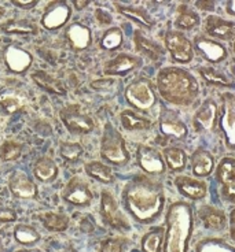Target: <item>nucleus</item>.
Returning <instances> with one entry per match:
<instances>
[{
  "label": "nucleus",
  "mask_w": 235,
  "mask_h": 252,
  "mask_svg": "<svg viewBox=\"0 0 235 252\" xmlns=\"http://www.w3.org/2000/svg\"><path fill=\"white\" fill-rule=\"evenodd\" d=\"M165 43L175 62L189 63L193 59V44L190 40L179 32H169Z\"/></svg>",
  "instance_id": "nucleus-10"
},
{
  "label": "nucleus",
  "mask_w": 235,
  "mask_h": 252,
  "mask_svg": "<svg viewBox=\"0 0 235 252\" xmlns=\"http://www.w3.org/2000/svg\"><path fill=\"white\" fill-rule=\"evenodd\" d=\"M140 59L128 54H120L112 61L105 63L103 66V73L106 76H122L127 74L132 70L138 69L140 66Z\"/></svg>",
  "instance_id": "nucleus-16"
},
{
  "label": "nucleus",
  "mask_w": 235,
  "mask_h": 252,
  "mask_svg": "<svg viewBox=\"0 0 235 252\" xmlns=\"http://www.w3.org/2000/svg\"><path fill=\"white\" fill-rule=\"evenodd\" d=\"M24 147L17 141H4L0 145V160L3 162H13L17 160L22 155Z\"/></svg>",
  "instance_id": "nucleus-39"
},
{
  "label": "nucleus",
  "mask_w": 235,
  "mask_h": 252,
  "mask_svg": "<svg viewBox=\"0 0 235 252\" xmlns=\"http://www.w3.org/2000/svg\"><path fill=\"white\" fill-rule=\"evenodd\" d=\"M38 218L43 223V226L47 227L51 232H64L69 226V218L61 213L48 211V213L39 214Z\"/></svg>",
  "instance_id": "nucleus-27"
},
{
  "label": "nucleus",
  "mask_w": 235,
  "mask_h": 252,
  "mask_svg": "<svg viewBox=\"0 0 235 252\" xmlns=\"http://www.w3.org/2000/svg\"><path fill=\"white\" fill-rule=\"evenodd\" d=\"M115 4L117 7V10H118V13L122 14L124 17L134 19L136 22H139V24L145 26H149V28L154 25V21L152 19V17L143 8L131 6H121L118 3H115Z\"/></svg>",
  "instance_id": "nucleus-32"
},
{
  "label": "nucleus",
  "mask_w": 235,
  "mask_h": 252,
  "mask_svg": "<svg viewBox=\"0 0 235 252\" xmlns=\"http://www.w3.org/2000/svg\"><path fill=\"white\" fill-rule=\"evenodd\" d=\"M199 73L209 84H215V85H220V87H233L229 78L217 70L210 69V67H201Z\"/></svg>",
  "instance_id": "nucleus-42"
},
{
  "label": "nucleus",
  "mask_w": 235,
  "mask_h": 252,
  "mask_svg": "<svg viewBox=\"0 0 235 252\" xmlns=\"http://www.w3.org/2000/svg\"><path fill=\"white\" fill-rule=\"evenodd\" d=\"M176 187L180 190V193L194 200L202 199L203 196L206 195V184L203 181L190 178V177H178Z\"/></svg>",
  "instance_id": "nucleus-20"
},
{
  "label": "nucleus",
  "mask_w": 235,
  "mask_h": 252,
  "mask_svg": "<svg viewBox=\"0 0 235 252\" xmlns=\"http://www.w3.org/2000/svg\"><path fill=\"white\" fill-rule=\"evenodd\" d=\"M101 214L102 218L105 220V223L109 226L115 227V229H128L127 218L121 214L118 204L116 202V199L109 190H102L101 196Z\"/></svg>",
  "instance_id": "nucleus-7"
},
{
  "label": "nucleus",
  "mask_w": 235,
  "mask_h": 252,
  "mask_svg": "<svg viewBox=\"0 0 235 252\" xmlns=\"http://www.w3.org/2000/svg\"><path fill=\"white\" fill-rule=\"evenodd\" d=\"M196 45L202 55L210 62H222L224 58L227 57V51L226 48L220 45L213 40H208V38H197L196 40Z\"/></svg>",
  "instance_id": "nucleus-23"
},
{
  "label": "nucleus",
  "mask_w": 235,
  "mask_h": 252,
  "mask_svg": "<svg viewBox=\"0 0 235 252\" xmlns=\"http://www.w3.org/2000/svg\"><path fill=\"white\" fill-rule=\"evenodd\" d=\"M0 43H1V40H0Z\"/></svg>",
  "instance_id": "nucleus-53"
},
{
  "label": "nucleus",
  "mask_w": 235,
  "mask_h": 252,
  "mask_svg": "<svg viewBox=\"0 0 235 252\" xmlns=\"http://www.w3.org/2000/svg\"><path fill=\"white\" fill-rule=\"evenodd\" d=\"M216 103L213 100H206L196 114L194 125L197 126V129L212 130L215 124H216Z\"/></svg>",
  "instance_id": "nucleus-19"
},
{
  "label": "nucleus",
  "mask_w": 235,
  "mask_h": 252,
  "mask_svg": "<svg viewBox=\"0 0 235 252\" xmlns=\"http://www.w3.org/2000/svg\"><path fill=\"white\" fill-rule=\"evenodd\" d=\"M17 252H41L40 250H36V248H31V250H19Z\"/></svg>",
  "instance_id": "nucleus-50"
},
{
  "label": "nucleus",
  "mask_w": 235,
  "mask_h": 252,
  "mask_svg": "<svg viewBox=\"0 0 235 252\" xmlns=\"http://www.w3.org/2000/svg\"><path fill=\"white\" fill-rule=\"evenodd\" d=\"M95 17L98 19V22L102 24V25H109L110 22H112V17H110V14L108 11H105V10H102V8H98L95 11Z\"/></svg>",
  "instance_id": "nucleus-45"
},
{
  "label": "nucleus",
  "mask_w": 235,
  "mask_h": 252,
  "mask_svg": "<svg viewBox=\"0 0 235 252\" xmlns=\"http://www.w3.org/2000/svg\"><path fill=\"white\" fill-rule=\"evenodd\" d=\"M101 157L106 162L116 166H124L129 162V152L127 151L125 140L110 124L105 126L103 130L101 141Z\"/></svg>",
  "instance_id": "nucleus-4"
},
{
  "label": "nucleus",
  "mask_w": 235,
  "mask_h": 252,
  "mask_svg": "<svg viewBox=\"0 0 235 252\" xmlns=\"http://www.w3.org/2000/svg\"><path fill=\"white\" fill-rule=\"evenodd\" d=\"M191 166H193V171L196 176H208L213 169V158L208 151L198 150L194 152V155L191 158Z\"/></svg>",
  "instance_id": "nucleus-26"
},
{
  "label": "nucleus",
  "mask_w": 235,
  "mask_h": 252,
  "mask_svg": "<svg viewBox=\"0 0 235 252\" xmlns=\"http://www.w3.org/2000/svg\"><path fill=\"white\" fill-rule=\"evenodd\" d=\"M17 220V213L15 210L8 207L0 208V223H10Z\"/></svg>",
  "instance_id": "nucleus-44"
},
{
  "label": "nucleus",
  "mask_w": 235,
  "mask_h": 252,
  "mask_svg": "<svg viewBox=\"0 0 235 252\" xmlns=\"http://www.w3.org/2000/svg\"><path fill=\"white\" fill-rule=\"evenodd\" d=\"M121 124L124 126V129H127L129 132H136V130H147L150 129L152 122L142 117L138 113H135L132 110H124L120 114Z\"/></svg>",
  "instance_id": "nucleus-25"
},
{
  "label": "nucleus",
  "mask_w": 235,
  "mask_h": 252,
  "mask_svg": "<svg viewBox=\"0 0 235 252\" xmlns=\"http://www.w3.org/2000/svg\"><path fill=\"white\" fill-rule=\"evenodd\" d=\"M223 130L230 148L235 150V94H226L223 96Z\"/></svg>",
  "instance_id": "nucleus-14"
},
{
  "label": "nucleus",
  "mask_w": 235,
  "mask_h": 252,
  "mask_svg": "<svg viewBox=\"0 0 235 252\" xmlns=\"http://www.w3.org/2000/svg\"><path fill=\"white\" fill-rule=\"evenodd\" d=\"M227 11H229L230 14H235V0H233V1H229Z\"/></svg>",
  "instance_id": "nucleus-49"
},
{
  "label": "nucleus",
  "mask_w": 235,
  "mask_h": 252,
  "mask_svg": "<svg viewBox=\"0 0 235 252\" xmlns=\"http://www.w3.org/2000/svg\"><path fill=\"white\" fill-rule=\"evenodd\" d=\"M164 229L154 227L149 230L142 239V251L143 252H161L164 241Z\"/></svg>",
  "instance_id": "nucleus-30"
},
{
  "label": "nucleus",
  "mask_w": 235,
  "mask_h": 252,
  "mask_svg": "<svg viewBox=\"0 0 235 252\" xmlns=\"http://www.w3.org/2000/svg\"><path fill=\"white\" fill-rule=\"evenodd\" d=\"M164 158H165L168 167L173 171H179L185 169L186 166V154L183 150L176 148V147H171V148H165L164 150Z\"/></svg>",
  "instance_id": "nucleus-36"
},
{
  "label": "nucleus",
  "mask_w": 235,
  "mask_h": 252,
  "mask_svg": "<svg viewBox=\"0 0 235 252\" xmlns=\"http://www.w3.org/2000/svg\"><path fill=\"white\" fill-rule=\"evenodd\" d=\"M199 24V18L194 11L189 10L187 7L180 8V14L176 18L175 25L178 26L179 29H193L194 26H197Z\"/></svg>",
  "instance_id": "nucleus-41"
},
{
  "label": "nucleus",
  "mask_w": 235,
  "mask_h": 252,
  "mask_svg": "<svg viewBox=\"0 0 235 252\" xmlns=\"http://www.w3.org/2000/svg\"><path fill=\"white\" fill-rule=\"evenodd\" d=\"M59 155L68 162H75V160H78L83 155V147L78 143L62 141L59 144Z\"/></svg>",
  "instance_id": "nucleus-40"
},
{
  "label": "nucleus",
  "mask_w": 235,
  "mask_h": 252,
  "mask_svg": "<svg viewBox=\"0 0 235 252\" xmlns=\"http://www.w3.org/2000/svg\"><path fill=\"white\" fill-rule=\"evenodd\" d=\"M70 7L66 1H55L47 7L41 17V25L47 31H55L66 25L70 18Z\"/></svg>",
  "instance_id": "nucleus-11"
},
{
  "label": "nucleus",
  "mask_w": 235,
  "mask_h": 252,
  "mask_svg": "<svg viewBox=\"0 0 235 252\" xmlns=\"http://www.w3.org/2000/svg\"><path fill=\"white\" fill-rule=\"evenodd\" d=\"M135 45H136V50L139 51L140 54H143L145 57L152 59L154 62L162 57V51L159 48V45L145 37L140 32L135 33Z\"/></svg>",
  "instance_id": "nucleus-28"
},
{
  "label": "nucleus",
  "mask_w": 235,
  "mask_h": 252,
  "mask_svg": "<svg viewBox=\"0 0 235 252\" xmlns=\"http://www.w3.org/2000/svg\"><path fill=\"white\" fill-rule=\"evenodd\" d=\"M61 121L64 122L65 127L73 134H87L91 133L95 127V124L91 117L81 111L78 104H69L61 110Z\"/></svg>",
  "instance_id": "nucleus-6"
},
{
  "label": "nucleus",
  "mask_w": 235,
  "mask_h": 252,
  "mask_svg": "<svg viewBox=\"0 0 235 252\" xmlns=\"http://www.w3.org/2000/svg\"><path fill=\"white\" fill-rule=\"evenodd\" d=\"M122 202L127 211L142 223L153 222L164 207L161 185L149 180H134L124 187Z\"/></svg>",
  "instance_id": "nucleus-1"
},
{
  "label": "nucleus",
  "mask_w": 235,
  "mask_h": 252,
  "mask_svg": "<svg viewBox=\"0 0 235 252\" xmlns=\"http://www.w3.org/2000/svg\"><path fill=\"white\" fill-rule=\"evenodd\" d=\"M136 159L140 167L149 174H162L165 170L164 159L161 154L153 147L140 145L136 151Z\"/></svg>",
  "instance_id": "nucleus-13"
},
{
  "label": "nucleus",
  "mask_w": 235,
  "mask_h": 252,
  "mask_svg": "<svg viewBox=\"0 0 235 252\" xmlns=\"http://www.w3.org/2000/svg\"><path fill=\"white\" fill-rule=\"evenodd\" d=\"M14 6L19 7V8H25V10H28V8H32V7H35L36 4H38L39 1L38 0H13L11 1Z\"/></svg>",
  "instance_id": "nucleus-46"
},
{
  "label": "nucleus",
  "mask_w": 235,
  "mask_h": 252,
  "mask_svg": "<svg viewBox=\"0 0 235 252\" xmlns=\"http://www.w3.org/2000/svg\"><path fill=\"white\" fill-rule=\"evenodd\" d=\"M84 170H85V173L89 177L95 178L96 181H99V183L110 184L113 183V180H115L112 169L109 166H106V164L102 163V162H98V160L88 162L84 166Z\"/></svg>",
  "instance_id": "nucleus-29"
},
{
  "label": "nucleus",
  "mask_w": 235,
  "mask_h": 252,
  "mask_svg": "<svg viewBox=\"0 0 235 252\" xmlns=\"http://www.w3.org/2000/svg\"><path fill=\"white\" fill-rule=\"evenodd\" d=\"M217 178L223 185L224 196L231 202H235V159H223L217 167Z\"/></svg>",
  "instance_id": "nucleus-15"
},
{
  "label": "nucleus",
  "mask_w": 235,
  "mask_h": 252,
  "mask_svg": "<svg viewBox=\"0 0 235 252\" xmlns=\"http://www.w3.org/2000/svg\"><path fill=\"white\" fill-rule=\"evenodd\" d=\"M159 130L164 136H171L176 139H183L187 134V127L185 124L175 118H164L159 124Z\"/></svg>",
  "instance_id": "nucleus-33"
},
{
  "label": "nucleus",
  "mask_w": 235,
  "mask_h": 252,
  "mask_svg": "<svg viewBox=\"0 0 235 252\" xmlns=\"http://www.w3.org/2000/svg\"><path fill=\"white\" fill-rule=\"evenodd\" d=\"M65 37L75 51H83L91 45V31L81 24H72L66 28Z\"/></svg>",
  "instance_id": "nucleus-17"
},
{
  "label": "nucleus",
  "mask_w": 235,
  "mask_h": 252,
  "mask_svg": "<svg viewBox=\"0 0 235 252\" xmlns=\"http://www.w3.org/2000/svg\"><path fill=\"white\" fill-rule=\"evenodd\" d=\"M4 13H6V8H4V7L0 6V18H1L3 15H4Z\"/></svg>",
  "instance_id": "nucleus-51"
},
{
  "label": "nucleus",
  "mask_w": 235,
  "mask_h": 252,
  "mask_svg": "<svg viewBox=\"0 0 235 252\" xmlns=\"http://www.w3.org/2000/svg\"><path fill=\"white\" fill-rule=\"evenodd\" d=\"M234 52H235V43H234Z\"/></svg>",
  "instance_id": "nucleus-52"
},
{
  "label": "nucleus",
  "mask_w": 235,
  "mask_h": 252,
  "mask_svg": "<svg viewBox=\"0 0 235 252\" xmlns=\"http://www.w3.org/2000/svg\"><path fill=\"white\" fill-rule=\"evenodd\" d=\"M33 174L41 183H52L58 177V166L51 158H39L33 164Z\"/></svg>",
  "instance_id": "nucleus-21"
},
{
  "label": "nucleus",
  "mask_w": 235,
  "mask_h": 252,
  "mask_svg": "<svg viewBox=\"0 0 235 252\" xmlns=\"http://www.w3.org/2000/svg\"><path fill=\"white\" fill-rule=\"evenodd\" d=\"M201 218L205 227L208 229H223L226 225V215L223 214L220 210L213 207H203L201 210Z\"/></svg>",
  "instance_id": "nucleus-31"
},
{
  "label": "nucleus",
  "mask_w": 235,
  "mask_h": 252,
  "mask_svg": "<svg viewBox=\"0 0 235 252\" xmlns=\"http://www.w3.org/2000/svg\"><path fill=\"white\" fill-rule=\"evenodd\" d=\"M8 189L18 199H33L38 196L36 184L22 170H14L8 177Z\"/></svg>",
  "instance_id": "nucleus-12"
},
{
  "label": "nucleus",
  "mask_w": 235,
  "mask_h": 252,
  "mask_svg": "<svg viewBox=\"0 0 235 252\" xmlns=\"http://www.w3.org/2000/svg\"><path fill=\"white\" fill-rule=\"evenodd\" d=\"M4 63L7 69L15 74H24L32 66L33 58L31 52L24 50L22 47L17 44H11L4 50Z\"/></svg>",
  "instance_id": "nucleus-9"
},
{
  "label": "nucleus",
  "mask_w": 235,
  "mask_h": 252,
  "mask_svg": "<svg viewBox=\"0 0 235 252\" xmlns=\"http://www.w3.org/2000/svg\"><path fill=\"white\" fill-rule=\"evenodd\" d=\"M25 100L14 92H3L0 94V107L3 108V111L8 115L17 113L21 108L24 107Z\"/></svg>",
  "instance_id": "nucleus-37"
},
{
  "label": "nucleus",
  "mask_w": 235,
  "mask_h": 252,
  "mask_svg": "<svg viewBox=\"0 0 235 252\" xmlns=\"http://www.w3.org/2000/svg\"><path fill=\"white\" fill-rule=\"evenodd\" d=\"M125 99L140 111H147L156 104V94L152 87V82L146 78H138L132 81L125 89Z\"/></svg>",
  "instance_id": "nucleus-5"
},
{
  "label": "nucleus",
  "mask_w": 235,
  "mask_h": 252,
  "mask_svg": "<svg viewBox=\"0 0 235 252\" xmlns=\"http://www.w3.org/2000/svg\"><path fill=\"white\" fill-rule=\"evenodd\" d=\"M0 31L6 34H18V36H31L38 34V26L29 19H10L1 24Z\"/></svg>",
  "instance_id": "nucleus-22"
},
{
  "label": "nucleus",
  "mask_w": 235,
  "mask_h": 252,
  "mask_svg": "<svg viewBox=\"0 0 235 252\" xmlns=\"http://www.w3.org/2000/svg\"><path fill=\"white\" fill-rule=\"evenodd\" d=\"M157 85L161 96L166 101L178 106H189L199 94L196 78L189 71L178 67L161 70L157 76Z\"/></svg>",
  "instance_id": "nucleus-2"
},
{
  "label": "nucleus",
  "mask_w": 235,
  "mask_h": 252,
  "mask_svg": "<svg viewBox=\"0 0 235 252\" xmlns=\"http://www.w3.org/2000/svg\"><path fill=\"white\" fill-rule=\"evenodd\" d=\"M230 232H231V237L235 241V210H233L231 218H230Z\"/></svg>",
  "instance_id": "nucleus-47"
},
{
  "label": "nucleus",
  "mask_w": 235,
  "mask_h": 252,
  "mask_svg": "<svg viewBox=\"0 0 235 252\" xmlns=\"http://www.w3.org/2000/svg\"><path fill=\"white\" fill-rule=\"evenodd\" d=\"M14 237L19 244L31 246V244H35L40 240V233L31 225L21 223V225H17L14 227Z\"/></svg>",
  "instance_id": "nucleus-35"
},
{
  "label": "nucleus",
  "mask_w": 235,
  "mask_h": 252,
  "mask_svg": "<svg viewBox=\"0 0 235 252\" xmlns=\"http://www.w3.org/2000/svg\"><path fill=\"white\" fill-rule=\"evenodd\" d=\"M32 80L38 84L40 88L52 94H65L66 89L64 88V85L58 81L57 78L45 73L43 70H38L36 73L32 74Z\"/></svg>",
  "instance_id": "nucleus-24"
},
{
  "label": "nucleus",
  "mask_w": 235,
  "mask_h": 252,
  "mask_svg": "<svg viewBox=\"0 0 235 252\" xmlns=\"http://www.w3.org/2000/svg\"><path fill=\"white\" fill-rule=\"evenodd\" d=\"M99 252H122V243L118 239H108L101 244Z\"/></svg>",
  "instance_id": "nucleus-43"
},
{
  "label": "nucleus",
  "mask_w": 235,
  "mask_h": 252,
  "mask_svg": "<svg viewBox=\"0 0 235 252\" xmlns=\"http://www.w3.org/2000/svg\"><path fill=\"white\" fill-rule=\"evenodd\" d=\"M73 4H75V7H76L77 10H83L84 7L88 6L89 1H87V0H84V1H77V0H75V1H73Z\"/></svg>",
  "instance_id": "nucleus-48"
},
{
  "label": "nucleus",
  "mask_w": 235,
  "mask_h": 252,
  "mask_svg": "<svg viewBox=\"0 0 235 252\" xmlns=\"http://www.w3.org/2000/svg\"><path fill=\"white\" fill-rule=\"evenodd\" d=\"M196 252H235V247L230 246L222 239H203L197 244Z\"/></svg>",
  "instance_id": "nucleus-34"
},
{
  "label": "nucleus",
  "mask_w": 235,
  "mask_h": 252,
  "mask_svg": "<svg viewBox=\"0 0 235 252\" xmlns=\"http://www.w3.org/2000/svg\"><path fill=\"white\" fill-rule=\"evenodd\" d=\"M122 44V32L118 28H110L108 31L103 33V36L101 38L102 50L105 51H113L116 48H118Z\"/></svg>",
  "instance_id": "nucleus-38"
},
{
  "label": "nucleus",
  "mask_w": 235,
  "mask_h": 252,
  "mask_svg": "<svg viewBox=\"0 0 235 252\" xmlns=\"http://www.w3.org/2000/svg\"><path fill=\"white\" fill-rule=\"evenodd\" d=\"M205 31L209 36L219 40H231L235 37V24L219 17H209L206 19Z\"/></svg>",
  "instance_id": "nucleus-18"
},
{
  "label": "nucleus",
  "mask_w": 235,
  "mask_h": 252,
  "mask_svg": "<svg viewBox=\"0 0 235 252\" xmlns=\"http://www.w3.org/2000/svg\"><path fill=\"white\" fill-rule=\"evenodd\" d=\"M62 199L65 202L77 207H85L91 204L94 196L88 185L84 183L80 177H73L69 183L65 185L62 190Z\"/></svg>",
  "instance_id": "nucleus-8"
},
{
  "label": "nucleus",
  "mask_w": 235,
  "mask_h": 252,
  "mask_svg": "<svg viewBox=\"0 0 235 252\" xmlns=\"http://www.w3.org/2000/svg\"><path fill=\"white\" fill-rule=\"evenodd\" d=\"M193 230L191 208L186 203H173L166 215V233L164 252H189Z\"/></svg>",
  "instance_id": "nucleus-3"
}]
</instances>
